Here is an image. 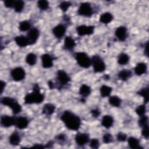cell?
Here are the masks:
<instances>
[{
  "instance_id": "6da1fadb",
  "label": "cell",
  "mask_w": 149,
  "mask_h": 149,
  "mask_svg": "<svg viewBox=\"0 0 149 149\" xmlns=\"http://www.w3.org/2000/svg\"><path fill=\"white\" fill-rule=\"evenodd\" d=\"M65 126L72 130H77L81 125L80 118L70 111H65L61 116Z\"/></svg>"
},
{
  "instance_id": "7a4b0ae2",
  "label": "cell",
  "mask_w": 149,
  "mask_h": 149,
  "mask_svg": "<svg viewBox=\"0 0 149 149\" xmlns=\"http://www.w3.org/2000/svg\"><path fill=\"white\" fill-rule=\"evenodd\" d=\"M33 90L32 93L26 94L24 97L25 104H40L44 101V95L40 93V88L38 84L33 86Z\"/></svg>"
},
{
  "instance_id": "3957f363",
  "label": "cell",
  "mask_w": 149,
  "mask_h": 149,
  "mask_svg": "<svg viewBox=\"0 0 149 149\" xmlns=\"http://www.w3.org/2000/svg\"><path fill=\"white\" fill-rule=\"evenodd\" d=\"M1 102L3 105L10 107L13 114H17L22 111L21 105L15 98L9 97H3L2 98Z\"/></svg>"
},
{
  "instance_id": "277c9868",
  "label": "cell",
  "mask_w": 149,
  "mask_h": 149,
  "mask_svg": "<svg viewBox=\"0 0 149 149\" xmlns=\"http://www.w3.org/2000/svg\"><path fill=\"white\" fill-rule=\"evenodd\" d=\"M75 59L78 65L83 68H88L91 64V59L87 54L83 52H79L76 53Z\"/></svg>"
},
{
  "instance_id": "5b68a950",
  "label": "cell",
  "mask_w": 149,
  "mask_h": 149,
  "mask_svg": "<svg viewBox=\"0 0 149 149\" xmlns=\"http://www.w3.org/2000/svg\"><path fill=\"white\" fill-rule=\"evenodd\" d=\"M91 63L92 64L93 70L95 73L102 72L105 69V64L101 58L98 55H94L92 57Z\"/></svg>"
},
{
  "instance_id": "8992f818",
  "label": "cell",
  "mask_w": 149,
  "mask_h": 149,
  "mask_svg": "<svg viewBox=\"0 0 149 149\" xmlns=\"http://www.w3.org/2000/svg\"><path fill=\"white\" fill-rule=\"evenodd\" d=\"M77 13L79 15L85 17H91L93 15V8L87 2L81 3L78 9Z\"/></svg>"
},
{
  "instance_id": "52a82bcc",
  "label": "cell",
  "mask_w": 149,
  "mask_h": 149,
  "mask_svg": "<svg viewBox=\"0 0 149 149\" xmlns=\"http://www.w3.org/2000/svg\"><path fill=\"white\" fill-rule=\"evenodd\" d=\"M10 75L15 81H19L24 79L26 72L23 68L21 67H16L11 70Z\"/></svg>"
},
{
  "instance_id": "ba28073f",
  "label": "cell",
  "mask_w": 149,
  "mask_h": 149,
  "mask_svg": "<svg viewBox=\"0 0 149 149\" xmlns=\"http://www.w3.org/2000/svg\"><path fill=\"white\" fill-rule=\"evenodd\" d=\"M94 27L93 26L80 25L76 27V31L79 36H82L92 34L94 32Z\"/></svg>"
},
{
  "instance_id": "9c48e42d",
  "label": "cell",
  "mask_w": 149,
  "mask_h": 149,
  "mask_svg": "<svg viewBox=\"0 0 149 149\" xmlns=\"http://www.w3.org/2000/svg\"><path fill=\"white\" fill-rule=\"evenodd\" d=\"M40 31L37 28H32L29 30L27 34V38L29 40L30 45H32L35 44L39 37Z\"/></svg>"
},
{
  "instance_id": "30bf717a",
  "label": "cell",
  "mask_w": 149,
  "mask_h": 149,
  "mask_svg": "<svg viewBox=\"0 0 149 149\" xmlns=\"http://www.w3.org/2000/svg\"><path fill=\"white\" fill-rule=\"evenodd\" d=\"M16 118L8 115H2L1 117V125L2 127H9L15 125Z\"/></svg>"
},
{
  "instance_id": "8fae6325",
  "label": "cell",
  "mask_w": 149,
  "mask_h": 149,
  "mask_svg": "<svg viewBox=\"0 0 149 149\" xmlns=\"http://www.w3.org/2000/svg\"><path fill=\"white\" fill-rule=\"evenodd\" d=\"M57 79L61 85L68 84L70 81V77L68 74L63 70H58L56 73Z\"/></svg>"
},
{
  "instance_id": "7c38bea8",
  "label": "cell",
  "mask_w": 149,
  "mask_h": 149,
  "mask_svg": "<svg viewBox=\"0 0 149 149\" xmlns=\"http://www.w3.org/2000/svg\"><path fill=\"white\" fill-rule=\"evenodd\" d=\"M75 141L79 146H83L87 144L89 141V136L87 133H79L75 136Z\"/></svg>"
},
{
  "instance_id": "4fadbf2b",
  "label": "cell",
  "mask_w": 149,
  "mask_h": 149,
  "mask_svg": "<svg viewBox=\"0 0 149 149\" xmlns=\"http://www.w3.org/2000/svg\"><path fill=\"white\" fill-rule=\"evenodd\" d=\"M66 27L62 24H59L52 29V33L57 38H62L65 34Z\"/></svg>"
},
{
  "instance_id": "5bb4252c",
  "label": "cell",
  "mask_w": 149,
  "mask_h": 149,
  "mask_svg": "<svg viewBox=\"0 0 149 149\" xmlns=\"http://www.w3.org/2000/svg\"><path fill=\"white\" fill-rule=\"evenodd\" d=\"M115 34L120 41H124L127 37V29L125 26H119L116 29Z\"/></svg>"
},
{
  "instance_id": "9a60e30c",
  "label": "cell",
  "mask_w": 149,
  "mask_h": 149,
  "mask_svg": "<svg viewBox=\"0 0 149 149\" xmlns=\"http://www.w3.org/2000/svg\"><path fill=\"white\" fill-rule=\"evenodd\" d=\"M41 63L44 68H49L53 66V59L52 56L48 54H44L41 55Z\"/></svg>"
},
{
  "instance_id": "2e32d148",
  "label": "cell",
  "mask_w": 149,
  "mask_h": 149,
  "mask_svg": "<svg viewBox=\"0 0 149 149\" xmlns=\"http://www.w3.org/2000/svg\"><path fill=\"white\" fill-rule=\"evenodd\" d=\"M29 124L28 119L24 116H20L16 118L15 125L19 129H26Z\"/></svg>"
},
{
  "instance_id": "e0dca14e",
  "label": "cell",
  "mask_w": 149,
  "mask_h": 149,
  "mask_svg": "<svg viewBox=\"0 0 149 149\" xmlns=\"http://www.w3.org/2000/svg\"><path fill=\"white\" fill-rule=\"evenodd\" d=\"M15 41L16 44L20 47H25L30 45L27 37L24 36H18L15 37Z\"/></svg>"
},
{
  "instance_id": "ac0fdd59",
  "label": "cell",
  "mask_w": 149,
  "mask_h": 149,
  "mask_svg": "<svg viewBox=\"0 0 149 149\" xmlns=\"http://www.w3.org/2000/svg\"><path fill=\"white\" fill-rule=\"evenodd\" d=\"M76 46V43L74 40L70 36H67L65 37L64 40L63 47L66 50H72Z\"/></svg>"
},
{
  "instance_id": "d6986e66",
  "label": "cell",
  "mask_w": 149,
  "mask_h": 149,
  "mask_svg": "<svg viewBox=\"0 0 149 149\" xmlns=\"http://www.w3.org/2000/svg\"><path fill=\"white\" fill-rule=\"evenodd\" d=\"M135 73L138 76H141L147 71V64L144 62H140L137 64L134 69Z\"/></svg>"
},
{
  "instance_id": "ffe728a7",
  "label": "cell",
  "mask_w": 149,
  "mask_h": 149,
  "mask_svg": "<svg viewBox=\"0 0 149 149\" xmlns=\"http://www.w3.org/2000/svg\"><path fill=\"white\" fill-rule=\"evenodd\" d=\"M20 141H21L20 136L19 134L16 132L12 133L9 138V143L12 146H16L19 145L20 143Z\"/></svg>"
},
{
  "instance_id": "44dd1931",
  "label": "cell",
  "mask_w": 149,
  "mask_h": 149,
  "mask_svg": "<svg viewBox=\"0 0 149 149\" xmlns=\"http://www.w3.org/2000/svg\"><path fill=\"white\" fill-rule=\"evenodd\" d=\"M113 123V119L110 115H104L101 120V125L105 128H110Z\"/></svg>"
},
{
  "instance_id": "7402d4cb",
  "label": "cell",
  "mask_w": 149,
  "mask_h": 149,
  "mask_svg": "<svg viewBox=\"0 0 149 149\" xmlns=\"http://www.w3.org/2000/svg\"><path fill=\"white\" fill-rule=\"evenodd\" d=\"M55 109V107L54 105L51 103H47L43 106L42 112L43 114L47 116H49L51 115L54 112Z\"/></svg>"
},
{
  "instance_id": "603a6c76",
  "label": "cell",
  "mask_w": 149,
  "mask_h": 149,
  "mask_svg": "<svg viewBox=\"0 0 149 149\" xmlns=\"http://www.w3.org/2000/svg\"><path fill=\"white\" fill-rule=\"evenodd\" d=\"M113 19L112 15L109 12H105L100 17V22L104 24L109 23Z\"/></svg>"
},
{
  "instance_id": "cb8c5ba5",
  "label": "cell",
  "mask_w": 149,
  "mask_h": 149,
  "mask_svg": "<svg viewBox=\"0 0 149 149\" xmlns=\"http://www.w3.org/2000/svg\"><path fill=\"white\" fill-rule=\"evenodd\" d=\"M132 76V72L129 69H123L120 70L118 74V78L123 81H126L129 79Z\"/></svg>"
},
{
  "instance_id": "d4e9b609",
  "label": "cell",
  "mask_w": 149,
  "mask_h": 149,
  "mask_svg": "<svg viewBox=\"0 0 149 149\" xmlns=\"http://www.w3.org/2000/svg\"><path fill=\"white\" fill-rule=\"evenodd\" d=\"M128 146L131 148H141L139 144V141L137 139L134 137H130L127 139Z\"/></svg>"
},
{
  "instance_id": "484cf974",
  "label": "cell",
  "mask_w": 149,
  "mask_h": 149,
  "mask_svg": "<svg viewBox=\"0 0 149 149\" xmlns=\"http://www.w3.org/2000/svg\"><path fill=\"white\" fill-rule=\"evenodd\" d=\"M91 93V88L87 84H82L79 88V94L83 98L88 96Z\"/></svg>"
},
{
  "instance_id": "4316f807",
  "label": "cell",
  "mask_w": 149,
  "mask_h": 149,
  "mask_svg": "<svg viewBox=\"0 0 149 149\" xmlns=\"http://www.w3.org/2000/svg\"><path fill=\"white\" fill-rule=\"evenodd\" d=\"M112 90V87L108 86L102 85L100 87V94L101 97H108L111 94Z\"/></svg>"
},
{
  "instance_id": "83f0119b",
  "label": "cell",
  "mask_w": 149,
  "mask_h": 149,
  "mask_svg": "<svg viewBox=\"0 0 149 149\" xmlns=\"http://www.w3.org/2000/svg\"><path fill=\"white\" fill-rule=\"evenodd\" d=\"M129 61V56L126 53H121L118 58V63L120 65L127 64Z\"/></svg>"
},
{
  "instance_id": "f1b7e54d",
  "label": "cell",
  "mask_w": 149,
  "mask_h": 149,
  "mask_svg": "<svg viewBox=\"0 0 149 149\" xmlns=\"http://www.w3.org/2000/svg\"><path fill=\"white\" fill-rule=\"evenodd\" d=\"M137 94L141 95L144 98V101L146 104L148 102L149 100V88L148 87L141 88Z\"/></svg>"
},
{
  "instance_id": "f546056e",
  "label": "cell",
  "mask_w": 149,
  "mask_h": 149,
  "mask_svg": "<svg viewBox=\"0 0 149 149\" xmlns=\"http://www.w3.org/2000/svg\"><path fill=\"white\" fill-rule=\"evenodd\" d=\"M37 61V56L34 53H29L26 55V62L30 66H33L36 64Z\"/></svg>"
},
{
  "instance_id": "4dcf8cb0",
  "label": "cell",
  "mask_w": 149,
  "mask_h": 149,
  "mask_svg": "<svg viewBox=\"0 0 149 149\" xmlns=\"http://www.w3.org/2000/svg\"><path fill=\"white\" fill-rule=\"evenodd\" d=\"M109 103L111 105L115 107H118L120 106L121 104V100L120 98L116 95H113L109 98Z\"/></svg>"
},
{
  "instance_id": "1f68e13d",
  "label": "cell",
  "mask_w": 149,
  "mask_h": 149,
  "mask_svg": "<svg viewBox=\"0 0 149 149\" xmlns=\"http://www.w3.org/2000/svg\"><path fill=\"white\" fill-rule=\"evenodd\" d=\"M31 28V24L27 20L22 21L19 23V29L22 31H26L27 30H30Z\"/></svg>"
},
{
  "instance_id": "d6a6232c",
  "label": "cell",
  "mask_w": 149,
  "mask_h": 149,
  "mask_svg": "<svg viewBox=\"0 0 149 149\" xmlns=\"http://www.w3.org/2000/svg\"><path fill=\"white\" fill-rule=\"evenodd\" d=\"M24 3L22 1H15L13 7L14 8L15 11L17 13L21 12L24 8Z\"/></svg>"
},
{
  "instance_id": "836d02e7",
  "label": "cell",
  "mask_w": 149,
  "mask_h": 149,
  "mask_svg": "<svg viewBox=\"0 0 149 149\" xmlns=\"http://www.w3.org/2000/svg\"><path fill=\"white\" fill-rule=\"evenodd\" d=\"M140 118L139 120V125L141 127H143L144 126H146L148 125V116L146 115H144L141 116H140Z\"/></svg>"
},
{
  "instance_id": "e575fe53",
  "label": "cell",
  "mask_w": 149,
  "mask_h": 149,
  "mask_svg": "<svg viewBox=\"0 0 149 149\" xmlns=\"http://www.w3.org/2000/svg\"><path fill=\"white\" fill-rule=\"evenodd\" d=\"M136 113L139 116H141L144 115H145L146 112V105L143 104V105H140L139 106H138L136 110H135Z\"/></svg>"
},
{
  "instance_id": "d590c367",
  "label": "cell",
  "mask_w": 149,
  "mask_h": 149,
  "mask_svg": "<svg viewBox=\"0 0 149 149\" xmlns=\"http://www.w3.org/2000/svg\"><path fill=\"white\" fill-rule=\"evenodd\" d=\"M37 6L41 10H46L49 7V2L45 0H40L37 2Z\"/></svg>"
},
{
  "instance_id": "8d00e7d4",
  "label": "cell",
  "mask_w": 149,
  "mask_h": 149,
  "mask_svg": "<svg viewBox=\"0 0 149 149\" xmlns=\"http://www.w3.org/2000/svg\"><path fill=\"white\" fill-rule=\"evenodd\" d=\"M102 141L105 144H109L113 141V137L110 133H105L102 137Z\"/></svg>"
},
{
  "instance_id": "74e56055",
  "label": "cell",
  "mask_w": 149,
  "mask_h": 149,
  "mask_svg": "<svg viewBox=\"0 0 149 149\" xmlns=\"http://www.w3.org/2000/svg\"><path fill=\"white\" fill-rule=\"evenodd\" d=\"M70 6H71L70 2L68 1H63L60 3L59 8L62 11L66 12Z\"/></svg>"
},
{
  "instance_id": "f35d334b",
  "label": "cell",
  "mask_w": 149,
  "mask_h": 149,
  "mask_svg": "<svg viewBox=\"0 0 149 149\" xmlns=\"http://www.w3.org/2000/svg\"><path fill=\"white\" fill-rule=\"evenodd\" d=\"M90 146L92 148H98L100 147V142L97 139H92L90 141Z\"/></svg>"
},
{
  "instance_id": "ab89813d",
  "label": "cell",
  "mask_w": 149,
  "mask_h": 149,
  "mask_svg": "<svg viewBox=\"0 0 149 149\" xmlns=\"http://www.w3.org/2000/svg\"><path fill=\"white\" fill-rule=\"evenodd\" d=\"M116 139L118 141L120 142L125 141L127 139V135L126 134L123 133V132H119L116 135Z\"/></svg>"
},
{
  "instance_id": "60d3db41",
  "label": "cell",
  "mask_w": 149,
  "mask_h": 149,
  "mask_svg": "<svg viewBox=\"0 0 149 149\" xmlns=\"http://www.w3.org/2000/svg\"><path fill=\"white\" fill-rule=\"evenodd\" d=\"M141 134H142V136H143L144 138H146V139H148V137H149V129H148V125L142 127Z\"/></svg>"
},
{
  "instance_id": "b9f144b4",
  "label": "cell",
  "mask_w": 149,
  "mask_h": 149,
  "mask_svg": "<svg viewBox=\"0 0 149 149\" xmlns=\"http://www.w3.org/2000/svg\"><path fill=\"white\" fill-rule=\"evenodd\" d=\"M15 1L12 0H6L4 1V5L6 8H12L13 7Z\"/></svg>"
},
{
  "instance_id": "7bdbcfd3",
  "label": "cell",
  "mask_w": 149,
  "mask_h": 149,
  "mask_svg": "<svg viewBox=\"0 0 149 149\" xmlns=\"http://www.w3.org/2000/svg\"><path fill=\"white\" fill-rule=\"evenodd\" d=\"M91 113L92 114V116L94 118H97L100 116L101 112L98 109H94L91 111Z\"/></svg>"
},
{
  "instance_id": "ee69618b",
  "label": "cell",
  "mask_w": 149,
  "mask_h": 149,
  "mask_svg": "<svg viewBox=\"0 0 149 149\" xmlns=\"http://www.w3.org/2000/svg\"><path fill=\"white\" fill-rule=\"evenodd\" d=\"M56 139H58V140H61V141H63L65 140V134H59V135H58L56 137Z\"/></svg>"
},
{
  "instance_id": "f6af8a7d",
  "label": "cell",
  "mask_w": 149,
  "mask_h": 149,
  "mask_svg": "<svg viewBox=\"0 0 149 149\" xmlns=\"http://www.w3.org/2000/svg\"><path fill=\"white\" fill-rule=\"evenodd\" d=\"M5 86H6V83L5 82H4L3 81L1 80V93L2 94L3 93V91L5 87Z\"/></svg>"
},
{
  "instance_id": "bcb514c9",
  "label": "cell",
  "mask_w": 149,
  "mask_h": 149,
  "mask_svg": "<svg viewBox=\"0 0 149 149\" xmlns=\"http://www.w3.org/2000/svg\"><path fill=\"white\" fill-rule=\"evenodd\" d=\"M33 148H45V146L41 144H36L33 146H32Z\"/></svg>"
},
{
  "instance_id": "7dc6e473",
  "label": "cell",
  "mask_w": 149,
  "mask_h": 149,
  "mask_svg": "<svg viewBox=\"0 0 149 149\" xmlns=\"http://www.w3.org/2000/svg\"><path fill=\"white\" fill-rule=\"evenodd\" d=\"M148 42H147L145 45V49H144V54L148 56Z\"/></svg>"
},
{
  "instance_id": "c3c4849f",
  "label": "cell",
  "mask_w": 149,
  "mask_h": 149,
  "mask_svg": "<svg viewBox=\"0 0 149 149\" xmlns=\"http://www.w3.org/2000/svg\"><path fill=\"white\" fill-rule=\"evenodd\" d=\"M48 83V86L50 89H53L54 88V84L51 80H49Z\"/></svg>"
}]
</instances>
